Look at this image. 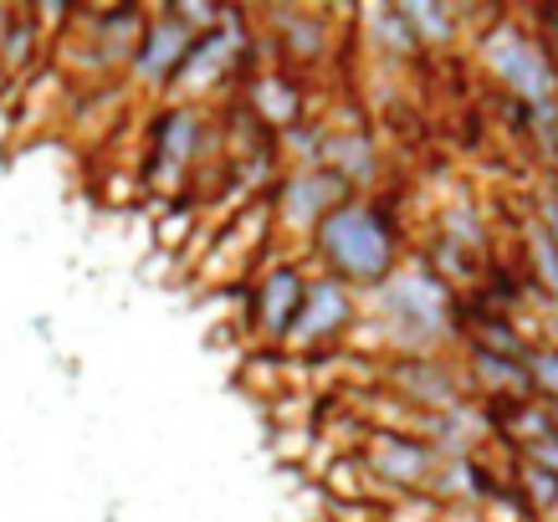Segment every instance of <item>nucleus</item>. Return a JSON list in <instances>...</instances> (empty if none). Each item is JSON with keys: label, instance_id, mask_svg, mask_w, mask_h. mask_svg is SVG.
Wrapping results in <instances>:
<instances>
[{"label": "nucleus", "instance_id": "f257e3e1", "mask_svg": "<svg viewBox=\"0 0 558 522\" xmlns=\"http://www.w3.org/2000/svg\"><path fill=\"white\" fill-rule=\"evenodd\" d=\"M323 252L333 256L339 271L369 282V277H385V267H389V231L379 226L374 210L343 205V210H333L328 226H323Z\"/></svg>", "mask_w": 558, "mask_h": 522}, {"label": "nucleus", "instance_id": "7ed1b4c3", "mask_svg": "<svg viewBox=\"0 0 558 522\" xmlns=\"http://www.w3.org/2000/svg\"><path fill=\"white\" fill-rule=\"evenodd\" d=\"M343 318H349V303H343L339 287H333V282H313L303 292L298 318H292V333H298V338H323V333H333V328H343Z\"/></svg>", "mask_w": 558, "mask_h": 522}, {"label": "nucleus", "instance_id": "20e7f679", "mask_svg": "<svg viewBox=\"0 0 558 522\" xmlns=\"http://www.w3.org/2000/svg\"><path fill=\"white\" fill-rule=\"evenodd\" d=\"M185 57H190V32L174 26V21H165V26H154L149 41L138 47V72H144V77H165V72L180 68Z\"/></svg>", "mask_w": 558, "mask_h": 522}, {"label": "nucleus", "instance_id": "39448f33", "mask_svg": "<svg viewBox=\"0 0 558 522\" xmlns=\"http://www.w3.org/2000/svg\"><path fill=\"white\" fill-rule=\"evenodd\" d=\"M262 287H267V323H271V333L292 328L298 307H303V282H298L292 271H271Z\"/></svg>", "mask_w": 558, "mask_h": 522}, {"label": "nucleus", "instance_id": "f03ea898", "mask_svg": "<svg viewBox=\"0 0 558 522\" xmlns=\"http://www.w3.org/2000/svg\"><path fill=\"white\" fill-rule=\"evenodd\" d=\"M508 47H497V68L508 72V83L523 93V98L533 102H548V93H554V77H548V68L538 62V51L527 47L523 36H502Z\"/></svg>", "mask_w": 558, "mask_h": 522}]
</instances>
